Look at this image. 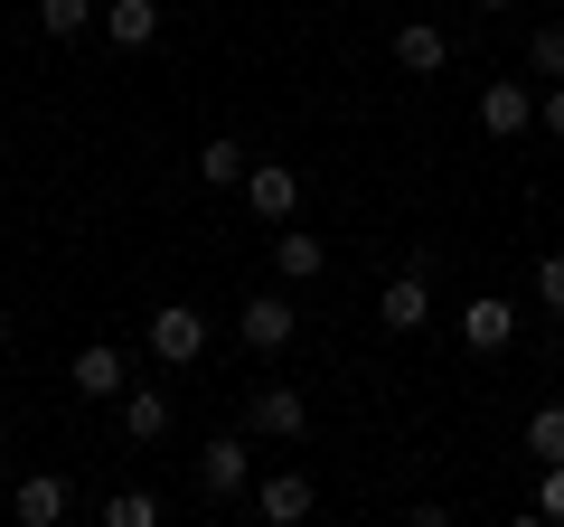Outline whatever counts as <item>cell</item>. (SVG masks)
<instances>
[{"mask_svg": "<svg viewBox=\"0 0 564 527\" xmlns=\"http://www.w3.org/2000/svg\"><path fill=\"white\" fill-rule=\"evenodd\" d=\"M170 433V386H122V443H161Z\"/></svg>", "mask_w": 564, "mask_h": 527, "instance_id": "obj_9", "label": "cell"}, {"mask_svg": "<svg viewBox=\"0 0 564 527\" xmlns=\"http://www.w3.org/2000/svg\"><path fill=\"white\" fill-rule=\"evenodd\" d=\"M104 29H113V47H151V39H161V0H113Z\"/></svg>", "mask_w": 564, "mask_h": 527, "instance_id": "obj_13", "label": "cell"}, {"mask_svg": "<svg viewBox=\"0 0 564 527\" xmlns=\"http://www.w3.org/2000/svg\"><path fill=\"white\" fill-rule=\"evenodd\" d=\"M10 508H20V527H57L66 508H76V490H66L57 471H29V481L10 490Z\"/></svg>", "mask_w": 564, "mask_h": 527, "instance_id": "obj_6", "label": "cell"}, {"mask_svg": "<svg viewBox=\"0 0 564 527\" xmlns=\"http://www.w3.org/2000/svg\"><path fill=\"white\" fill-rule=\"evenodd\" d=\"M273 264H282V273H292V283H311V273H321V236H273Z\"/></svg>", "mask_w": 564, "mask_h": 527, "instance_id": "obj_17", "label": "cell"}, {"mask_svg": "<svg viewBox=\"0 0 564 527\" xmlns=\"http://www.w3.org/2000/svg\"><path fill=\"white\" fill-rule=\"evenodd\" d=\"M245 433L302 443V433H311V396H302V386H254V396H245Z\"/></svg>", "mask_w": 564, "mask_h": 527, "instance_id": "obj_1", "label": "cell"}, {"mask_svg": "<svg viewBox=\"0 0 564 527\" xmlns=\"http://www.w3.org/2000/svg\"><path fill=\"white\" fill-rule=\"evenodd\" d=\"M66 377H76V396H122V348H113V340L76 348V367H66Z\"/></svg>", "mask_w": 564, "mask_h": 527, "instance_id": "obj_12", "label": "cell"}, {"mask_svg": "<svg viewBox=\"0 0 564 527\" xmlns=\"http://www.w3.org/2000/svg\"><path fill=\"white\" fill-rule=\"evenodd\" d=\"M536 114H545V132L564 142V85H545V95H536Z\"/></svg>", "mask_w": 564, "mask_h": 527, "instance_id": "obj_23", "label": "cell"}, {"mask_svg": "<svg viewBox=\"0 0 564 527\" xmlns=\"http://www.w3.org/2000/svg\"><path fill=\"white\" fill-rule=\"evenodd\" d=\"M536 302L564 311V255H536Z\"/></svg>", "mask_w": 564, "mask_h": 527, "instance_id": "obj_21", "label": "cell"}, {"mask_svg": "<svg viewBox=\"0 0 564 527\" xmlns=\"http://www.w3.org/2000/svg\"><path fill=\"white\" fill-rule=\"evenodd\" d=\"M480 10H518V0H480Z\"/></svg>", "mask_w": 564, "mask_h": 527, "instance_id": "obj_24", "label": "cell"}, {"mask_svg": "<svg viewBox=\"0 0 564 527\" xmlns=\"http://www.w3.org/2000/svg\"><path fill=\"white\" fill-rule=\"evenodd\" d=\"M104 518H113V527H151V518H161V499H151V490H113Z\"/></svg>", "mask_w": 564, "mask_h": 527, "instance_id": "obj_20", "label": "cell"}, {"mask_svg": "<svg viewBox=\"0 0 564 527\" xmlns=\"http://www.w3.org/2000/svg\"><path fill=\"white\" fill-rule=\"evenodd\" d=\"M462 340L480 348V358H499V348L518 340V302H499V292H480V302L462 311Z\"/></svg>", "mask_w": 564, "mask_h": 527, "instance_id": "obj_5", "label": "cell"}, {"mask_svg": "<svg viewBox=\"0 0 564 527\" xmlns=\"http://www.w3.org/2000/svg\"><path fill=\"white\" fill-rule=\"evenodd\" d=\"M527 66H536L545 85H564V20H545L536 39H527Z\"/></svg>", "mask_w": 564, "mask_h": 527, "instance_id": "obj_19", "label": "cell"}, {"mask_svg": "<svg viewBox=\"0 0 564 527\" xmlns=\"http://www.w3.org/2000/svg\"><path fill=\"white\" fill-rule=\"evenodd\" d=\"M536 518H564V462H545V481H536Z\"/></svg>", "mask_w": 564, "mask_h": 527, "instance_id": "obj_22", "label": "cell"}, {"mask_svg": "<svg viewBox=\"0 0 564 527\" xmlns=\"http://www.w3.org/2000/svg\"><path fill=\"white\" fill-rule=\"evenodd\" d=\"M292 330H302V311L282 302V292H254L245 302V348H292Z\"/></svg>", "mask_w": 564, "mask_h": 527, "instance_id": "obj_8", "label": "cell"}, {"mask_svg": "<svg viewBox=\"0 0 564 527\" xmlns=\"http://www.w3.org/2000/svg\"><path fill=\"white\" fill-rule=\"evenodd\" d=\"M443 57H452V39L433 20H404L395 29V66H404V76H443Z\"/></svg>", "mask_w": 564, "mask_h": 527, "instance_id": "obj_10", "label": "cell"}, {"mask_svg": "<svg viewBox=\"0 0 564 527\" xmlns=\"http://www.w3.org/2000/svg\"><path fill=\"white\" fill-rule=\"evenodd\" d=\"M198 490H207V499H236V490H245V443H236V433H217V443L198 452Z\"/></svg>", "mask_w": 564, "mask_h": 527, "instance_id": "obj_11", "label": "cell"}, {"mask_svg": "<svg viewBox=\"0 0 564 527\" xmlns=\"http://www.w3.org/2000/svg\"><path fill=\"white\" fill-rule=\"evenodd\" d=\"M151 358L161 367H198L207 358V311H188V302L151 311Z\"/></svg>", "mask_w": 564, "mask_h": 527, "instance_id": "obj_2", "label": "cell"}, {"mask_svg": "<svg viewBox=\"0 0 564 527\" xmlns=\"http://www.w3.org/2000/svg\"><path fill=\"white\" fill-rule=\"evenodd\" d=\"M0 340H10V311H0Z\"/></svg>", "mask_w": 564, "mask_h": 527, "instance_id": "obj_25", "label": "cell"}, {"mask_svg": "<svg viewBox=\"0 0 564 527\" xmlns=\"http://www.w3.org/2000/svg\"><path fill=\"white\" fill-rule=\"evenodd\" d=\"M245 207H254L263 226H292V207H302V170L254 161V170H245Z\"/></svg>", "mask_w": 564, "mask_h": 527, "instance_id": "obj_3", "label": "cell"}, {"mask_svg": "<svg viewBox=\"0 0 564 527\" xmlns=\"http://www.w3.org/2000/svg\"><path fill=\"white\" fill-rule=\"evenodd\" d=\"M527 122H536V95H527V85H480V132L518 142Z\"/></svg>", "mask_w": 564, "mask_h": 527, "instance_id": "obj_7", "label": "cell"}, {"mask_svg": "<svg viewBox=\"0 0 564 527\" xmlns=\"http://www.w3.org/2000/svg\"><path fill=\"white\" fill-rule=\"evenodd\" d=\"M245 170H254V161H245L236 132H217V142L198 151V180H207V189H245Z\"/></svg>", "mask_w": 564, "mask_h": 527, "instance_id": "obj_14", "label": "cell"}, {"mask_svg": "<svg viewBox=\"0 0 564 527\" xmlns=\"http://www.w3.org/2000/svg\"><path fill=\"white\" fill-rule=\"evenodd\" d=\"M527 452H536V462H564V406H536V415H527Z\"/></svg>", "mask_w": 564, "mask_h": 527, "instance_id": "obj_18", "label": "cell"}, {"mask_svg": "<svg viewBox=\"0 0 564 527\" xmlns=\"http://www.w3.org/2000/svg\"><path fill=\"white\" fill-rule=\"evenodd\" d=\"M39 29L47 39H85L95 29V0H39Z\"/></svg>", "mask_w": 564, "mask_h": 527, "instance_id": "obj_16", "label": "cell"}, {"mask_svg": "<svg viewBox=\"0 0 564 527\" xmlns=\"http://www.w3.org/2000/svg\"><path fill=\"white\" fill-rule=\"evenodd\" d=\"M263 518H273V527H292V518H311V481H302V471H282V481H263Z\"/></svg>", "mask_w": 564, "mask_h": 527, "instance_id": "obj_15", "label": "cell"}, {"mask_svg": "<svg viewBox=\"0 0 564 527\" xmlns=\"http://www.w3.org/2000/svg\"><path fill=\"white\" fill-rule=\"evenodd\" d=\"M386 330H423V321H433V273H423V264H404V273H395V283H386Z\"/></svg>", "mask_w": 564, "mask_h": 527, "instance_id": "obj_4", "label": "cell"}]
</instances>
